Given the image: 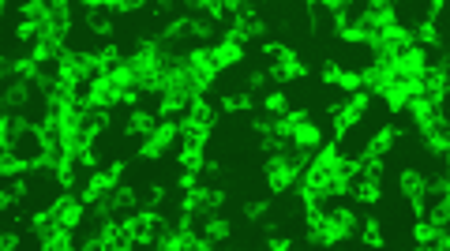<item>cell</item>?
<instances>
[{
  "mask_svg": "<svg viewBox=\"0 0 450 251\" xmlns=\"http://www.w3.org/2000/svg\"><path fill=\"white\" fill-rule=\"evenodd\" d=\"M30 105H34V83H27V79L8 83V91H4V112H23V117H27Z\"/></svg>",
  "mask_w": 450,
  "mask_h": 251,
  "instance_id": "1",
  "label": "cell"
},
{
  "mask_svg": "<svg viewBox=\"0 0 450 251\" xmlns=\"http://www.w3.org/2000/svg\"><path fill=\"white\" fill-rule=\"evenodd\" d=\"M319 147H323V128L316 124V120H304V124H296V132H293V143H289V150H308V154H316Z\"/></svg>",
  "mask_w": 450,
  "mask_h": 251,
  "instance_id": "2",
  "label": "cell"
},
{
  "mask_svg": "<svg viewBox=\"0 0 450 251\" xmlns=\"http://www.w3.org/2000/svg\"><path fill=\"white\" fill-rule=\"evenodd\" d=\"M349 199L364 202V206H379L383 202V188L372 180H364V176H357V180H349Z\"/></svg>",
  "mask_w": 450,
  "mask_h": 251,
  "instance_id": "3",
  "label": "cell"
},
{
  "mask_svg": "<svg viewBox=\"0 0 450 251\" xmlns=\"http://www.w3.org/2000/svg\"><path fill=\"white\" fill-rule=\"evenodd\" d=\"M184 117H191L196 124H203V128H214V124H218V109H214V105L206 101L203 94H199V98H191V105H188V112H184Z\"/></svg>",
  "mask_w": 450,
  "mask_h": 251,
  "instance_id": "4",
  "label": "cell"
},
{
  "mask_svg": "<svg viewBox=\"0 0 450 251\" xmlns=\"http://www.w3.org/2000/svg\"><path fill=\"white\" fill-rule=\"evenodd\" d=\"M357 237L364 240L368 248H383V244H387V232H383V222H379V217H364V225H360Z\"/></svg>",
  "mask_w": 450,
  "mask_h": 251,
  "instance_id": "5",
  "label": "cell"
},
{
  "mask_svg": "<svg viewBox=\"0 0 450 251\" xmlns=\"http://www.w3.org/2000/svg\"><path fill=\"white\" fill-rule=\"evenodd\" d=\"M424 217H428L436 229H447V222H450V195H443V199H436L428 210H424Z\"/></svg>",
  "mask_w": 450,
  "mask_h": 251,
  "instance_id": "6",
  "label": "cell"
},
{
  "mask_svg": "<svg viewBox=\"0 0 450 251\" xmlns=\"http://www.w3.org/2000/svg\"><path fill=\"white\" fill-rule=\"evenodd\" d=\"M0 173L12 180V176H27L30 173V158H19V154H4V161H0Z\"/></svg>",
  "mask_w": 450,
  "mask_h": 251,
  "instance_id": "7",
  "label": "cell"
},
{
  "mask_svg": "<svg viewBox=\"0 0 450 251\" xmlns=\"http://www.w3.org/2000/svg\"><path fill=\"white\" fill-rule=\"evenodd\" d=\"M259 109H267V117H285V112H289V98L281 91H270L267 98H259Z\"/></svg>",
  "mask_w": 450,
  "mask_h": 251,
  "instance_id": "8",
  "label": "cell"
},
{
  "mask_svg": "<svg viewBox=\"0 0 450 251\" xmlns=\"http://www.w3.org/2000/svg\"><path fill=\"white\" fill-rule=\"evenodd\" d=\"M267 214H270V202H267V199H252V202H244V217H248L252 225H259Z\"/></svg>",
  "mask_w": 450,
  "mask_h": 251,
  "instance_id": "9",
  "label": "cell"
},
{
  "mask_svg": "<svg viewBox=\"0 0 450 251\" xmlns=\"http://www.w3.org/2000/svg\"><path fill=\"white\" fill-rule=\"evenodd\" d=\"M431 237H436V225L428 222V217H416V225H413V240L421 248H428L431 244Z\"/></svg>",
  "mask_w": 450,
  "mask_h": 251,
  "instance_id": "10",
  "label": "cell"
},
{
  "mask_svg": "<svg viewBox=\"0 0 450 251\" xmlns=\"http://www.w3.org/2000/svg\"><path fill=\"white\" fill-rule=\"evenodd\" d=\"M338 91H342V94H357V91H364V86H360V71L342 68V75H338Z\"/></svg>",
  "mask_w": 450,
  "mask_h": 251,
  "instance_id": "11",
  "label": "cell"
},
{
  "mask_svg": "<svg viewBox=\"0 0 450 251\" xmlns=\"http://www.w3.org/2000/svg\"><path fill=\"white\" fill-rule=\"evenodd\" d=\"M338 75H342V64H338V60H327V64H323V71H319L323 86H338Z\"/></svg>",
  "mask_w": 450,
  "mask_h": 251,
  "instance_id": "12",
  "label": "cell"
},
{
  "mask_svg": "<svg viewBox=\"0 0 450 251\" xmlns=\"http://www.w3.org/2000/svg\"><path fill=\"white\" fill-rule=\"evenodd\" d=\"M244 86H248V91H263V86H267V71H248V75H244Z\"/></svg>",
  "mask_w": 450,
  "mask_h": 251,
  "instance_id": "13",
  "label": "cell"
},
{
  "mask_svg": "<svg viewBox=\"0 0 450 251\" xmlns=\"http://www.w3.org/2000/svg\"><path fill=\"white\" fill-rule=\"evenodd\" d=\"M428 248H436V251H450V232L447 229H436V237H431V244Z\"/></svg>",
  "mask_w": 450,
  "mask_h": 251,
  "instance_id": "14",
  "label": "cell"
},
{
  "mask_svg": "<svg viewBox=\"0 0 450 251\" xmlns=\"http://www.w3.org/2000/svg\"><path fill=\"white\" fill-rule=\"evenodd\" d=\"M0 248H4V251H15V248H19V232H12V229H8L4 237H0Z\"/></svg>",
  "mask_w": 450,
  "mask_h": 251,
  "instance_id": "15",
  "label": "cell"
}]
</instances>
